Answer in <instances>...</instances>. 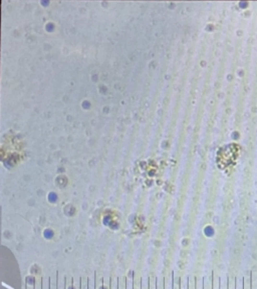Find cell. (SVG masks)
<instances>
[{"label":"cell","mask_w":257,"mask_h":289,"mask_svg":"<svg viewBox=\"0 0 257 289\" xmlns=\"http://www.w3.org/2000/svg\"><path fill=\"white\" fill-rule=\"evenodd\" d=\"M149 289H157V278L156 277H149Z\"/></svg>","instance_id":"obj_1"},{"label":"cell","mask_w":257,"mask_h":289,"mask_svg":"<svg viewBox=\"0 0 257 289\" xmlns=\"http://www.w3.org/2000/svg\"><path fill=\"white\" fill-rule=\"evenodd\" d=\"M57 288L58 289H63L64 288V281L62 274L59 272L58 273V282H57Z\"/></svg>","instance_id":"obj_2"},{"label":"cell","mask_w":257,"mask_h":289,"mask_svg":"<svg viewBox=\"0 0 257 289\" xmlns=\"http://www.w3.org/2000/svg\"><path fill=\"white\" fill-rule=\"evenodd\" d=\"M164 278L162 276L157 277V289H165V285H164V282L163 281Z\"/></svg>","instance_id":"obj_3"},{"label":"cell","mask_w":257,"mask_h":289,"mask_svg":"<svg viewBox=\"0 0 257 289\" xmlns=\"http://www.w3.org/2000/svg\"><path fill=\"white\" fill-rule=\"evenodd\" d=\"M110 289H119V277H114L110 281Z\"/></svg>","instance_id":"obj_4"},{"label":"cell","mask_w":257,"mask_h":289,"mask_svg":"<svg viewBox=\"0 0 257 289\" xmlns=\"http://www.w3.org/2000/svg\"><path fill=\"white\" fill-rule=\"evenodd\" d=\"M119 289H127V281L126 278H119Z\"/></svg>","instance_id":"obj_5"},{"label":"cell","mask_w":257,"mask_h":289,"mask_svg":"<svg viewBox=\"0 0 257 289\" xmlns=\"http://www.w3.org/2000/svg\"><path fill=\"white\" fill-rule=\"evenodd\" d=\"M189 281H188V283H189V285H188V289H195L196 288V286H195V277L194 276H189Z\"/></svg>","instance_id":"obj_6"},{"label":"cell","mask_w":257,"mask_h":289,"mask_svg":"<svg viewBox=\"0 0 257 289\" xmlns=\"http://www.w3.org/2000/svg\"><path fill=\"white\" fill-rule=\"evenodd\" d=\"M50 288V281L47 277L43 278V282H42V289H48Z\"/></svg>","instance_id":"obj_7"},{"label":"cell","mask_w":257,"mask_h":289,"mask_svg":"<svg viewBox=\"0 0 257 289\" xmlns=\"http://www.w3.org/2000/svg\"><path fill=\"white\" fill-rule=\"evenodd\" d=\"M80 281H81V289H87V287H89L87 277H81Z\"/></svg>","instance_id":"obj_8"},{"label":"cell","mask_w":257,"mask_h":289,"mask_svg":"<svg viewBox=\"0 0 257 289\" xmlns=\"http://www.w3.org/2000/svg\"><path fill=\"white\" fill-rule=\"evenodd\" d=\"M103 288H106V289H109L110 288V281H109V277H104V279H103Z\"/></svg>","instance_id":"obj_9"},{"label":"cell","mask_w":257,"mask_h":289,"mask_svg":"<svg viewBox=\"0 0 257 289\" xmlns=\"http://www.w3.org/2000/svg\"><path fill=\"white\" fill-rule=\"evenodd\" d=\"M133 280L134 278L132 279L131 277H127L126 278V281H127V289H133L134 288V283H133Z\"/></svg>","instance_id":"obj_10"},{"label":"cell","mask_w":257,"mask_h":289,"mask_svg":"<svg viewBox=\"0 0 257 289\" xmlns=\"http://www.w3.org/2000/svg\"><path fill=\"white\" fill-rule=\"evenodd\" d=\"M187 278L186 277H182L181 278V285H180V289H188V285H187Z\"/></svg>","instance_id":"obj_11"},{"label":"cell","mask_w":257,"mask_h":289,"mask_svg":"<svg viewBox=\"0 0 257 289\" xmlns=\"http://www.w3.org/2000/svg\"><path fill=\"white\" fill-rule=\"evenodd\" d=\"M81 278H79V277H77L75 276L74 278H73V287H74V289H79V284L81 283V281H79Z\"/></svg>","instance_id":"obj_12"},{"label":"cell","mask_w":257,"mask_h":289,"mask_svg":"<svg viewBox=\"0 0 257 289\" xmlns=\"http://www.w3.org/2000/svg\"><path fill=\"white\" fill-rule=\"evenodd\" d=\"M173 279H174V281H173V289H178V277H176V272L174 271L173 272Z\"/></svg>","instance_id":"obj_13"},{"label":"cell","mask_w":257,"mask_h":289,"mask_svg":"<svg viewBox=\"0 0 257 289\" xmlns=\"http://www.w3.org/2000/svg\"><path fill=\"white\" fill-rule=\"evenodd\" d=\"M213 276H214V281H213V282H214V285H213V288L219 289V278L216 276L215 274H214Z\"/></svg>","instance_id":"obj_14"},{"label":"cell","mask_w":257,"mask_h":289,"mask_svg":"<svg viewBox=\"0 0 257 289\" xmlns=\"http://www.w3.org/2000/svg\"><path fill=\"white\" fill-rule=\"evenodd\" d=\"M95 274L92 275V276L90 278V285H89V287H90V289H95V285H96V283H95Z\"/></svg>","instance_id":"obj_15"},{"label":"cell","mask_w":257,"mask_h":289,"mask_svg":"<svg viewBox=\"0 0 257 289\" xmlns=\"http://www.w3.org/2000/svg\"><path fill=\"white\" fill-rule=\"evenodd\" d=\"M56 287V281H55V276L50 277V289H55Z\"/></svg>","instance_id":"obj_16"},{"label":"cell","mask_w":257,"mask_h":289,"mask_svg":"<svg viewBox=\"0 0 257 289\" xmlns=\"http://www.w3.org/2000/svg\"><path fill=\"white\" fill-rule=\"evenodd\" d=\"M204 285H203V279L202 278H198L197 281V285H196V289H203Z\"/></svg>","instance_id":"obj_17"},{"label":"cell","mask_w":257,"mask_h":289,"mask_svg":"<svg viewBox=\"0 0 257 289\" xmlns=\"http://www.w3.org/2000/svg\"><path fill=\"white\" fill-rule=\"evenodd\" d=\"M65 280H66V285H65V289H69L71 288V277L69 276H66V278H65Z\"/></svg>","instance_id":"obj_18"},{"label":"cell","mask_w":257,"mask_h":289,"mask_svg":"<svg viewBox=\"0 0 257 289\" xmlns=\"http://www.w3.org/2000/svg\"><path fill=\"white\" fill-rule=\"evenodd\" d=\"M141 280H142V286H141V288L142 289H148L149 287L147 286V282H146V279H145V278H141Z\"/></svg>","instance_id":"obj_19"}]
</instances>
